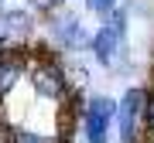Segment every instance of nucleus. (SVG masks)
Listing matches in <instances>:
<instances>
[{"instance_id": "nucleus-1", "label": "nucleus", "mask_w": 154, "mask_h": 143, "mask_svg": "<svg viewBox=\"0 0 154 143\" xmlns=\"http://www.w3.org/2000/svg\"><path fill=\"white\" fill-rule=\"evenodd\" d=\"M28 82L34 89V95H41V99H65L69 89H72V78H69V68H62L55 58L41 55V58H31V68H28Z\"/></svg>"}, {"instance_id": "nucleus-2", "label": "nucleus", "mask_w": 154, "mask_h": 143, "mask_svg": "<svg viewBox=\"0 0 154 143\" xmlns=\"http://www.w3.org/2000/svg\"><path fill=\"white\" fill-rule=\"evenodd\" d=\"M116 109H120V102H113L110 95H93L89 99L86 116H82L86 143H106L110 140V123L116 119Z\"/></svg>"}, {"instance_id": "nucleus-3", "label": "nucleus", "mask_w": 154, "mask_h": 143, "mask_svg": "<svg viewBox=\"0 0 154 143\" xmlns=\"http://www.w3.org/2000/svg\"><path fill=\"white\" fill-rule=\"evenodd\" d=\"M144 99H147L144 89H127L123 92L120 109H116L120 143H140V133H144Z\"/></svg>"}, {"instance_id": "nucleus-4", "label": "nucleus", "mask_w": 154, "mask_h": 143, "mask_svg": "<svg viewBox=\"0 0 154 143\" xmlns=\"http://www.w3.org/2000/svg\"><path fill=\"white\" fill-rule=\"evenodd\" d=\"M28 68H31V55L21 48H4L0 51V99L11 95L21 78H28Z\"/></svg>"}, {"instance_id": "nucleus-5", "label": "nucleus", "mask_w": 154, "mask_h": 143, "mask_svg": "<svg viewBox=\"0 0 154 143\" xmlns=\"http://www.w3.org/2000/svg\"><path fill=\"white\" fill-rule=\"evenodd\" d=\"M120 41H123V31L116 28V24L106 21L103 28H99L93 38H89V48H93V58L99 61V65H113L116 51H120Z\"/></svg>"}, {"instance_id": "nucleus-6", "label": "nucleus", "mask_w": 154, "mask_h": 143, "mask_svg": "<svg viewBox=\"0 0 154 143\" xmlns=\"http://www.w3.org/2000/svg\"><path fill=\"white\" fill-rule=\"evenodd\" d=\"M51 34L65 44V48H72V44L82 41V28H79V17L75 14H58L55 21H51Z\"/></svg>"}, {"instance_id": "nucleus-7", "label": "nucleus", "mask_w": 154, "mask_h": 143, "mask_svg": "<svg viewBox=\"0 0 154 143\" xmlns=\"http://www.w3.org/2000/svg\"><path fill=\"white\" fill-rule=\"evenodd\" d=\"M7 143H58V140L45 136V133H38V130H24V126H17V130L7 133Z\"/></svg>"}, {"instance_id": "nucleus-8", "label": "nucleus", "mask_w": 154, "mask_h": 143, "mask_svg": "<svg viewBox=\"0 0 154 143\" xmlns=\"http://www.w3.org/2000/svg\"><path fill=\"white\" fill-rule=\"evenodd\" d=\"M4 21H7L11 31H28V28H31V14H28V10H7Z\"/></svg>"}, {"instance_id": "nucleus-9", "label": "nucleus", "mask_w": 154, "mask_h": 143, "mask_svg": "<svg viewBox=\"0 0 154 143\" xmlns=\"http://www.w3.org/2000/svg\"><path fill=\"white\" fill-rule=\"evenodd\" d=\"M154 133V92H147V99H144V133Z\"/></svg>"}, {"instance_id": "nucleus-10", "label": "nucleus", "mask_w": 154, "mask_h": 143, "mask_svg": "<svg viewBox=\"0 0 154 143\" xmlns=\"http://www.w3.org/2000/svg\"><path fill=\"white\" fill-rule=\"evenodd\" d=\"M86 7L93 14H110L113 7H116V0H86Z\"/></svg>"}, {"instance_id": "nucleus-11", "label": "nucleus", "mask_w": 154, "mask_h": 143, "mask_svg": "<svg viewBox=\"0 0 154 143\" xmlns=\"http://www.w3.org/2000/svg\"><path fill=\"white\" fill-rule=\"evenodd\" d=\"M0 4H4V0H0Z\"/></svg>"}]
</instances>
